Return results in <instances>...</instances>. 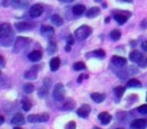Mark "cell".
I'll return each instance as SVG.
<instances>
[{"instance_id": "603a6c76", "label": "cell", "mask_w": 147, "mask_h": 129, "mask_svg": "<svg viewBox=\"0 0 147 129\" xmlns=\"http://www.w3.org/2000/svg\"><path fill=\"white\" fill-rule=\"evenodd\" d=\"M127 86L130 87V88H141L142 87V84L139 80L137 79H131L127 82Z\"/></svg>"}, {"instance_id": "60d3db41", "label": "cell", "mask_w": 147, "mask_h": 129, "mask_svg": "<svg viewBox=\"0 0 147 129\" xmlns=\"http://www.w3.org/2000/svg\"><path fill=\"white\" fill-rule=\"evenodd\" d=\"M4 63H5V61H4V59H3L1 55H0V66H4Z\"/></svg>"}, {"instance_id": "277c9868", "label": "cell", "mask_w": 147, "mask_h": 129, "mask_svg": "<svg viewBox=\"0 0 147 129\" xmlns=\"http://www.w3.org/2000/svg\"><path fill=\"white\" fill-rule=\"evenodd\" d=\"M65 90L63 85L61 84V83L55 85L53 92V98L55 101H63V98H65Z\"/></svg>"}, {"instance_id": "ac0fdd59", "label": "cell", "mask_w": 147, "mask_h": 129, "mask_svg": "<svg viewBox=\"0 0 147 129\" xmlns=\"http://www.w3.org/2000/svg\"><path fill=\"white\" fill-rule=\"evenodd\" d=\"M141 57H142L141 53H140V51H136V49L132 51L130 53V55H129V59H130V61H134V63H138V61L141 59Z\"/></svg>"}, {"instance_id": "b9f144b4", "label": "cell", "mask_w": 147, "mask_h": 129, "mask_svg": "<svg viewBox=\"0 0 147 129\" xmlns=\"http://www.w3.org/2000/svg\"><path fill=\"white\" fill-rule=\"evenodd\" d=\"M59 1L63 3H71V2H73L74 0H59Z\"/></svg>"}, {"instance_id": "f35d334b", "label": "cell", "mask_w": 147, "mask_h": 129, "mask_svg": "<svg viewBox=\"0 0 147 129\" xmlns=\"http://www.w3.org/2000/svg\"><path fill=\"white\" fill-rule=\"evenodd\" d=\"M73 43H74V37L71 35H69V37H67V45H71Z\"/></svg>"}, {"instance_id": "ee69618b", "label": "cell", "mask_w": 147, "mask_h": 129, "mask_svg": "<svg viewBox=\"0 0 147 129\" xmlns=\"http://www.w3.org/2000/svg\"><path fill=\"white\" fill-rule=\"evenodd\" d=\"M120 1H123V2H127V3H132L133 0H120Z\"/></svg>"}, {"instance_id": "f546056e", "label": "cell", "mask_w": 147, "mask_h": 129, "mask_svg": "<svg viewBox=\"0 0 147 129\" xmlns=\"http://www.w3.org/2000/svg\"><path fill=\"white\" fill-rule=\"evenodd\" d=\"M110 36H111V38H112L113 41H118V39L121 37L120 30H118V29H114L113 31H111Z\"/></svg>"}, {"instance_id": "52a82bcc", "label": "cell", "mask_w": 147, "mask_h": 129, "mask_svg": "<svg viewBox=\"0 0 147 129\" xmlns=\"http://www.w3.org/2000/svg\"><path fill=\"white\" fill-rule=\"evenodd\" d=\"M43 12V7L40 4H34L30 7L29 9V15H30L32 18H36V17L40 16Z\"/></svg>"}, {"instance_id": "7a4b0ae2", "label": "cell", "mask_w": 147, "mask_h": 129, "mask_svg": "<svg viewBox=\"0 0 147 129\" xmlns=\"http://www.w3.org/2000/svg\"><path fill=\"white\" fill-rule=\"evenodd\" d=\"M91 33H92V28L88 25H82L75 31V35L80 41H84V39L88 38L91 35Z\"/></svg>"}, {"instance_id": "9c48e42d", "label": "cell", "mask_w": 147, "mask_h": 129, "mask_svg": "<svg viewBox=\"0 0 147 129\" xmlns=\"http://www.w3.org/2000/svg\"><path fill=\"white\" fill-rule=\"evenodd\" d=\"M40 32L42 36L47 37V38H51L55 34V29H53V27L49 26V25H42L40 28Z\"/></svg>"}, {"instance_id": "9a60e30c", "label": "cell", "mask_w": 147, "mask_h": 129, "mask_svg": "<svg viewBox=\"0 0 147 129\" xmlns=\"http://www.w3.org/2000/svg\"><path fill=\"white\" fill-rule=\"evenodd\" d=\"M41 57H42V53L39 51H33L28 55V59L31 61H34V63L40 61Z\"/></svg>"}, {"instance_id": "8d00e7d4", "label": "cell", "mask_w": 147, "mask_h": 129, "mask_svg": "<svg viewBox=\"0 0 147 129\" xmlns=\"http://www.w3.org/2000/svg\"><path fill=\"white\" fill-rule=\"evenodd\" d=\"M65 129H76V123H75V121H69L65 126Z\"/></svg>"}, {"instance_id": "6da1fadb", "label": "cell", "mask_w": 147, "mask_h": 129, "mask_svg": "<svg viewBox=\"0 0 147 129\" xmlns=\"http://www.w3.org/2000/svg\"><path fill=\"white\" fill-rule=\"evenodd\" d=\"M14 39V32L9 23L0 24V43L4 47H9Z\"/></svg>"}, {"instance_id": "f6af8a7d", "label": "cell", "mask_w": 147, "mask_h": 129, "mask_svg": "<svg viewBox=\"0 0 147 129\" xmlns=\"http://www.w3.org/2000/svg\"><path fill=\"white\" fill-rule=\"evenodd\" d=\"M65 51H71V45H67V47H65Z\"/></svg>"}, {"instance_id": "ab89813d", "label": "cell", "mask_w": 147, "mask_h": 129, "mask_svg": "<svg viewBox=\"0 0 147 129\" xmlns=\"http://www.w3.org/2000/svg\"><path fill=\"white\" fill-rule=\"evenodd\" d=\"M141 47H142V49H144V51H147V41H143L142 45H141Z\"/></svg>"}, {"instance_id": "d6a6232c", "label": "cell", "mask_w": 147, "mask_h": 129, "mask_svg": "<svg viewBox=\"0 0 147 129\" xmlns=\"http://www.w3.org/2000/svg\"><path fill=\"white\" fill-rule=\"evenodd\" d=\"M138 65L141 68H146L147 67V57L146 55H142L141 59L138 61Z\"/></svg>"}, {"instance_id": "836d02e7", "label": "cell", "mask_w": 147, "mask_h": 129, "mask_svg": "<svg viewBox=\"0 0 147 129\" xmlns=\"http://www.w3.org/2000/svg\"><path fill=\"white\" fill-rule=\"evenodd\" d=\"M93 53H94L97 57H99V59H103V57H105V55H106V53H105V51H103V49H101L95 51Z\"/></svg>"}, {"instance_id": "f1b7e54d", "label": "cell", "mask_w": 147, "mask_h": 129, "mask_svg": "<svg viewBox=\"0 0 147 129\" xmlns=\"http://www.w3.org/2000/svg\"><path fill=\"white\" fill-rule=\"evenodd\" d=\"M125 92V88L124 87H116V88L114 89V93L115 95H116V97H118V98H121V97L123 96V94H124Z\"/></svg>"}, {"instance_id": "5b68a950", "label": "cell", "mask_w": 147, "mask_h": 129, "mask_svg": "<svg viewBox=\"0 0 147 129\" xmlns=\"http://www.w3.org/2000/svg\"><path fill=\"white\" fill-rule=\"evenodd\" d=\"M51 86V80L49 78H45V80H43L42 86L38 89V96L40 97V98H45V97L49 94Z\"/></svg>"}, {"instance_id": "ba28073f", "label": "cell", "mask_w": 147, "mask_h": 129, "mask_svg": "<svg viewBox=\"0 0 147 129\" xmlns=\"http://www.w3.org/2000/svg\"><path fill=\"white\" fill-rule=\"evenodd\" d=\"M111 63L116 67H119V68H122V67H125L127 63V59L125 57H119V55H114L111 59Z\"/></svg>"}, {"instance_id": "ffe728a7", "label": "cell", "mask_w": 147, "mask_h": 129, "mask_svg": "<svg viewBox=\"0 0 147 129\" xmlns=\"http://www.w3.org/2000/svg\"><path fill=\"white\" fill-rule=\"evenodd\" d=\"M24 77L28 80H35L37 77V71L36 68H32L30 69L29 71H27L26 73L24 74Z\"/></svg>"}, {"instance_id": "74e56055", "label": "cell", "mask_w": 147, "mask_h": 129, "mask_svg": "<svg viewBox=\"0 0 147 129\" xmlns=\"http://www.w3.org/2000/svg\"><path fill=\"white\" fill-rule=\"evenodd\" d=\"M140 27L142 29H145L147 27V18H145V19H143L142 21H141V23H140Z\"/></svg>"}, {"instance_id": "484cf974", "label": "cell", "mask_w": 147, "mask_h": 129, "mask_svg": "<svg viewBox=\"0 0 147 129\" xmlns=\"http://www.w3.org/2000/svg\"><path fill=\"white\" fill-rule=\"evenodd\" d=\"M51 20V22H53L55 25H57V26H61V25L63 24V18H61V17L59 16V15H57V14L53 15Z\"/></svg>"}, {"instance_id": "83f0119b", "label": "cell", "mask_w": 147, "mask_h": 129, "mask_svg": "<svg viewBox=\"0 0 147 129\" xmlns=\"http://www.w3.org/2000/svg\"><path fill=\"white\" fill-rule=\"evenodd\" d=\"M57 43H55V41H49V47H47V53H49V55H53V53H55L57 51Z\"/></svg>"}, {"instance_id": "cb8c5ba5", "label": "cell", "mask_w": 147, "mask_h": 129, "mask_svg": "<svg viewBox=\"0 0 147 129\" xmlns=\"http://www.w3.org/2000/svg\"><path fill=\"white\" fill-rule=\"evenodd\" d=\"M99 13H100V9H99L98 7H92V8H90L87 11L86 15H87V17L93 18V17H96Z\"/></svg>"}, {"instance_id": "7dc6e473", "label": "cell", "mask_w": 147, "mask_h": 129, "mask_svg": "<svg viewBox=\"0 0 147 129\" xmlns=\"http://www.w3.org/2000/svg\"><path fill=\"white\" fill-rule=\"evenodd\" d=\"M93 129H101V128H99V127H94Z\"/></svg>"}, {"instance_id": "5bb4252c", "label": "cell", "mask_w": 147, "mask_h": 129, "mask_svg": "<svg viewBox=\"0 0 147 129\" xmlns=\"http://www.w3.org/2000/svg\"><path fill=\"white\" fill-rule=\"evenodd\" d=\"M31 27H33L32 23H29V22H25V21H22V22H17L15 23V28L17 30H27V29H30Z\"/></svg>"}, {"instance_id": "7bdbcfd3", "label": "cell", "mask_w": 147, "mask_h": 129, "mask_svg": "<svg viewBox=\"0 0 147 129\" xmlns=\"http://www.w3.org/2000/svg\"><path fill=\"white\" fill-rule=\"evenodd\" d=\"M4 123V118H3L1 115H0V125H2Z\"/></svg>"}, {"instance_id": "bcb514c9", "label": "cell", "mask_w": 147, "mask_h": 129, "mask_svg": "<svg viewBox=\"0 0 147 129\" xmlns=\"http://www.w3.org/2000/svg\"><path fill=\"white\" fill-rule=\"evenodd\" d=\"M14 129H22L21 127H14Z\"/></svg>"}, {"instance_id": "e0dca14e", "label": "cell", "mask_w": 147, "mask_h": 129, "mask_svg": "<svg viewBox=\"0 0 147 129\" xmlns=\"http://www.w3.org/2000/svg\"><path fill=\"white\" fill-rule=\"evenodd\" d=\"M59 65H61V61H59V57H53L51 59V63H49V67H51V70L53 72H55V71L59 70Z\"/></svg>"}, {"instance_id": "7c38bea8", "label": "cell", "mask_w": 147, "mask_h": 129, "mask_svg": "<svg viewBox=\"0 0 147 129\" xmlns=\"http://www.w3.org/2000/svg\"><path fill=\"white\" fill-rule=\"evenodd\" d=\"M29 4L28 0H11V6L14 8L23 9L26 8Z\"/></svg>"}, {"instance_id": "681fc988", "label": "cell", "mask_w": 147, "mask_h": 129, "mask_svg": "<svg viewBox=\"0 0 147 129\" xmlns=\"http://www.w3.org/2000/svg\"><path fill=\"white\" fill-rule=\"evenodd\" d=\"M116 129H124V128H122V127H121V128H116Z\"/></svg>"}, {"instance_id": "7402d4cb", "label": "cell", "mask_w": 147, "mask_h": 129, "mask_svg": "<svg viewBox=\"0 0 147 129\" xmlns=\"http://www.w3.org/2000/svg\"><path fill=\"white\" fill-rule=\"evenodd\" d=\"M85 5L83 4H78V5H75V6L73 7V13L75 15H81L84 13L85 11Z\"/></svg>"}, {"instance_id": "d6986e66", "label": "cell", "mask_w": 147, "mask_h": 129, "mask_svg": "<svg viewBox=\"0 0 147 129\" xmlns=\"http://www.w3.org/2000/svg\"><path fill=\"white\" fill-rule=\"evenodd\" d=\"M91 98H92V100L94 101V102L102 103L103 101L105 100L106 96H105V94H102V93H93V94L91 95Z\"/></svg>"}, {"instance_id": "30bf717a", "label": "cell", "mask_w": 147, "mask_h": 129, "mask_svg": "<svg viewBox=\"0 0 147 129\" xmlns=\"http://www.w3.org/2000/svg\"><path fill=\"white\" fill-rule=\"evenodd\" d=\"M90 112H91V107L87 104H83L82 107L77 110L78 116L82 117V118H87L89 116V114H90Z\"/></svg>"}, {"instance_id": "44dd1931", "label": "cell", "mask_w": 147, "mask_h": 129, "mask_svg": "<svg viewBox=\"0 0 147 129\" xmlns=\"http://www.w3.org/2000/svg\"><path fill=\"white\" fill-rule=\"evenodd\" d=\"M114 19L119 23V24H124V23L127 21V19H128V16L122 14V13H117V14L114 15Z\"/></svg>"}, {"instance_id": "3957f363", "label": "cell", "mask_w": 147, "mask_h": 129, "mask_svg": "<svg viewBox=\"0 0 147 129\" xmlns=\"http://www.w3.org/2000/svg\"><path fill=\"white\" fill-rule=\"evenodd\" d=\"M29 43H30V39L27 38V37H22V36L17 37L14 43V51H13L14 53H19V51L26 49L29 45Z\"/></svg>"}, {"instance_id": "4fadbf2b", "label": "cell", "mask_w": 147, "mask_h": 129, "mask_svg": "<svg viewBox=\"0 0 147 129\" xmlns=\"http://www.w3.org/2000/svg\"><path fill=\"white\" fill-rule=\"evenodd\" d=\"M98 118H99V120L101 121V123H102V124H104V125L109 124V123H110V121L112 120V116H111L108 112L100 113V114H99V116H98Z\"/></svg>"}, {"instance_id": "d590c367", "label": "cell", "mask_w": 147, "mask_h": 129, "mask_svg": "<svg viewBox=\"0 0 147 129\" xmlns=\"http://www.w3.org/2000/svg\"><path fill=\"white\" fill-rule=\"evenodd\" d=\"M117 75H118V77L121 79H126L127 77H128V73H127V71H125V70L119 71V72L117 73Z\"/></svg>"}, {"instance_id": "816d5d0a", "label": "cell", "mask_w": 147, "mask_h": 129, "mask_svg": "<svg viewBox=\"0 0 147 129\" xmlns=\"http://www.w3.org/2000/svg\"><path fill=\"white\" fill-rule=\"evenodd\" d=\"M0 73H1V72H0Z\"/></svg>"}, {"instance_id": "2e32d148", "label": "cell", "mask_w": 147, "mask_h": 129, "mask_svg": "<svg viewBox=\"0 0 147 129\" xmlns=\"http://www.w3.org/2000/svg\"><path fill=\"white\" fill-rule=\"evenodd\" d=\"M11 123L14 125H22L24 123V116H23L22 113H17L15 114V116L12 118Z\"/></svg>"}, {"instance_id": "d4e9b609", "label": "cell", "mask_w": 147, "mask_h": 129, "mask_svg": "<svg viewBox=\"0 0 147 129\" xmlns=\"http://www.w3.org/2000/svg\"><path fill=\"white\" fill-rule=\"evenodd\" d=\"M75 106H76V102H75L74 100H69V101H67V102L63 103L61 109H63V110L69 111V110H71V109L75 108Z\"/></svg>"}, {"instance_id": "4dcf8cb0", "label": "cell", "mask_w": 147, "mask_h": 129, "mask_svg": "<svg viewBox=\"0 0 147 129\" xmlns=\"http://www.w3.org/2000/svg\"><path fill=\"white\" fill-rule=\"evenodd\" d=\"M86 69V65L83 61H78V63H74V70L75 71H83Z\"/></svg>"}, {"instance_id": "8fae6325", "label": "cell", "mask_w": 147, "mask_h": 129, "mask_svg": "<svg viewBox=\"0 0 147 129\" xmlns=\"http://www.w3.org/2000/svg\"><path fill=\"white\" fill-rule=\"evenodd\" d=\"M147 125L145 119H135L131 123V129H144Z\"/></svg>"}, {"instance_id": "4316f807", "label": "cell", "mask_w": 147, "mask_h": 129, "mask_svg": "<svg viewBox=\"0 0 147 129\" xmlns=\"http://www.w3.org/2000/svg\"><path fill=\"white\" fill-rule=\"evenodd\" d=\"M31 106H32V104H31V102L29 101V99L27 98H23L22 99V108L24 111H29L31 109Z\"/></svg>"}, {"instance_id": "8992f818", "label": "cell", "mask_w": 147, "mask_h": 129, "mask_svg": "<svg viewBox=\"0 0 147 129\" xmlns=\"http://www.w3.org/2000/svg\"><path fill=\"white\" fill-rule=\"evenodd\" d=\"M49 118V115L47 113H42V114H34V115H29L27 117V120L30 123H36V122H47Z\"/></svg>"}, {"instance_id": "1f68e13d", "label": "cell", "mask_w": 147, "mask_h": 129, "mask_svg": "<svg viewBox=\"0 0 147 129\" xmlns=\"http://www.w3.org/2000/svg\"><path fill=\"white\" fill-rule=\"evenodd\" d=\"M33 89H34V87H33V85L31 84V83H27V84H25L24 86H23V91H24L26 94H30V93H32Z\"/></svg>"}, {"instance_id": "c3c4849f", "label": "cell", "mask_w": 147, "mask_h": 129, "mask_svg": "<svg viewBox=\"0 0 147 129\" xmlns=\"http://www.w3.org/2000/svg\"><path fill=\"white\" fill-rule=\"evenodd\" d=\"M95 1H97V2H99V1H101V0H95Z\"/></svg>"}, {"instance_id": "e575fe53", "label": "cell", "mask_w": 147, "mask_h": 129, "mask_svg": "<svg viewBox=\"0 0 147 129\" xmlns=\"http://www.w3.org/2000/svg\"><path fill=\"white\" fill-rule=\"evenodd\" d=\"M137 111L141 114H147V104H144V105H141L140 107L137 108Z\"/></svg>"}, {"instance_id": "f907efd6", "label": "cell", "mask_w": 147, "mask_h": 129, "mask_svg": "<svg viewBox=\"0 0 147 129\" xmlns=\"http://www.w3.org/2000/svg\"><path fill=\"white\" fill-rule=\"evenodd\" d=\"M146 100H147V95H146Z\"/></svg>"}]
</instances>
